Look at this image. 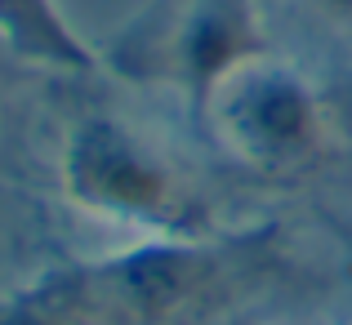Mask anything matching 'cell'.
<instances>
[{
    "label": "cell",
    "instance_id": "1",
    "mask_svg": "<svg viewBox=\"0 0 352 325\" xmlns=\"http://www.w3.org/2000/svg\"><path fill=\"white\" fill-rule=\"evenodd\" d=\"M263 267V232L143 236L120 254L58 267L80 325H192Z\"/></svg>",
    "mask_w": 352,
    "mask_h": 325
},
{
    "label": "cell",
    "instance_id": "3",
    "mask_svg": "<svg viewBox=\"0 0 352 325\" xmlns=\"http://www.w3.org/2000/svg\"><path fill=\"white\" fill-rule=\"evenodd\" d=\"M63 192L76 210L138 236H206L214 232L206 201L192 183L138 138L120 116L89 111L63 143Z\"/></svg>",
    "mask_w": 352,
    "mask_h": 325
},
{
    "label": "cell",
    "instance_id": "7",
    "mask_svg": "<svg viewBox=\"0 0 352 325\" xmlns=\"http://www.w3.org/2000/svg\"><path fill=\"white\" fill-rule=\"evenodd\" d=\"M317 9H326V14H335V18H348L352 23V0H312Z\"/></svg>",
    "mask_w": 352,
    "mask_h": 325
},
{
    "label": "cell",
    "instance_id": "2",
    "mask_svg": "<svg viewBox=\"0 0 352 325\" xmlns=\"http://www.w3.org/2000/svg\"><path fill=\"white\" fill-rule=\"evenodd\" d=\"M98 54L120 80L174 89L206 116L214 89L267 54V32L254 0H152Z\"/></svg>",
    "mask_w": 352,
    "mask_h": 325
},
{
    "label": "cell",
    "instance_id": "5",
    "mask_svg": "<svg viewBox=\"0 0 352 325\" xmlns=\"http://www.w3.org/2000/svg\"><path fill=\"white\" fill-rule=\"evenodd\" d=\"M0 45L54 71H98L103 54L63 18L58 0H0Z\"/></svg>",
    "mask_w": 352,
    "mask_h": 325
},
{
    "label": "cell",
    "instance_id": "6",
    "mask_svg": "<svg viewBox=\"0 0 352 325\" xmlns=\"http://www.w3.org/2000/svg\"><path fill=\"white\" fill-rule=\"evenodd\" d=\"M0 325H80L63 272H45L41 281L0 294Z\"/></svg>",
    "mask_w": 352,
    "mask_h": 325
},
{
    "label": "cell",
    "instance_id": "4",
    "mask_svg": "<svg viewBox=\"0 0 352 325\" xmlns=\"http://www.w3.org/2000/svg\"><path fill=\"white\" fill-rule=\"evenodd\" d=\"M206 120L219 143L258 174L308 170L326 152V107L317 85L272 54L232 71L214 89Z\"/></svg>",
    "mask_w": 352,
    "mask_h": 325
}]
</instances>
